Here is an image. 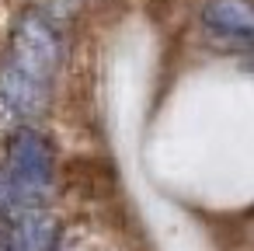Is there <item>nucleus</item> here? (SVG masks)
Returning a JSON list of instances; mask_svg holds the SVG:
<instances>
[{
	"instance_id": "obj_5",
	"label": "nucleus",
	"mask_w": 254,
	"mask_h": 251,
	"mask_svg": "<svg viewBox=\"0 0 254 251\" xmlns=\"http://www.w3.org/2000/svg\"><path fill=\"white\" fill-rule=\"evenodd\" d=\"M202 25L212 35L254 39V0H205Z\"/></svg>"
},
{
	"instance_id": "obj_2",
	"label": "nucleus",
	"mask_w": 254,
	"mask_h": 251,
	"mask_svg": "<svg viewBox=\"0 0 254 251\" xmlns=\"http://www.w3.org/2000/svg\"><path fill=\"white\" fill-rule=\"evenodd\" d=\"M60 53H63V49H60V35H56V28H53L46 18L28 14V18L18 21L4 63L18 67L21 74H28V77H35V81L53 84L56 67H60Z\"/></svg>"
},
{
	"instance_id": "obj_4",
	"label": "nucleus",
	"mask_w": 254,
	"mask_h": 251,
	"mask_svg": "<svg viewBox=\"0 0 254 251\" xmlns=\"http://www.w3.org/2000/svg\"><path fill=\"white\" fill-rule=\"evenodd\" d=\"M60 241V223L53 213L32 206L18 209L11 227L4 230V251H56Z\"/></svg>"
},
{
	"instance_id": "obj_3",
	"label": "nucleus",
	"mask_w": 254,
	"mask_h": 251,
	"mask_svg": "<svg viewBox=\"0 0 254 251\" xmlns=\"http://www.w3.org/2000/svg\"><path fill=\"white\" fill-rule=\"evenodd\" d=\"M49 91H53V84L35 81L11 63H0V105L11 115H18V119L42 115L49 105Z\"/></svg>"
},
{
	"instance_id": "obj_1",
	"label": "nucleus",
	"mask_w": 254,
	"mask_h": 251,
	"mask_svg": "<svg viewBox=\"0 0 254 251\" xmlns=\"http://www.w3.org/2000/svg\"><path fill=\"white\" fill-rule=\"evenodd\" d=\"M4 171H7L11 192H14V206L18 209L39 206L53 188V147H49V140L39 129L21 126L11 136Z\"/></svg>"
},
{
	"instance_id": "obj_6",
	"label": "nucleus",
	"mask_w": 254,
	"mask_h": 251,
	"mask_svg": "<svg viewBox=\"0 0 254 251\" xmlns=\"http://www.w3.org/2000/svg\"><path fill=\"white\" fill-rule=\"evenodd\" d=\"M0 213H18V206H14V192H11V181H7V171L0 167Z\"/></svg>"
},
{
	"instance_id": "obj_7",
	"label": "nucleus",
	"mask_w": 254,
	"mask_h": 251,
	"mask_svg": "<svg viewBox=\"0 0 254 251\" xmlns=\"http://www.w3.org/2000/svg\"><path fill=\"white\" fill-rule=\"evenodd\" d=\"M251 70H254V56H251Z\"/></svg>"
}]
</instances>
